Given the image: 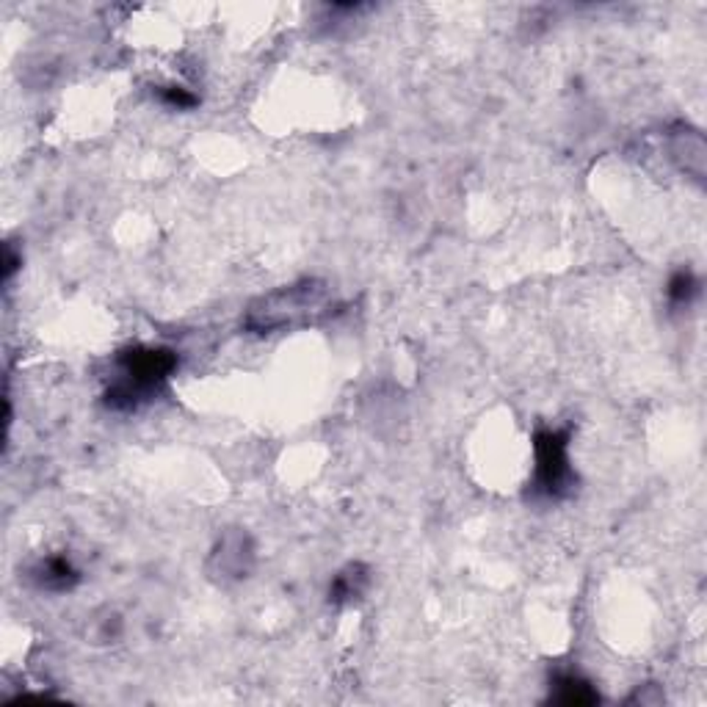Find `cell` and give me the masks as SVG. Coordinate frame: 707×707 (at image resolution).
<instances>
[{
  "label": "cell",
  "mask_w": 707,
  "mask_h": 707,
  "mask_svg": "<svg viewBox=\"0 0 707 707\" xmlns=\"http://www.w3.org/2000/svg\"><path fill=\"white\" fill-rule=\"evenodd\" d=\"M572 478L569 442L564 431H545L537 436V490L547 498L566 492Z\"/></svg>",
  "instance_id": "cell-2"
},
{
  "label": "cell",
  "mask_w": 707,
  "mask_h": 707,
  "mask_svg": "<svg viewBox=\"0 0 707 707\" xmlns=\"http://www.w3.org/2000/svg\"><path fill=\"white\" fill-rule=\"evenodd\" d=\"M318 288L313 282L298 285V288H288L282 293H274L269 298H262V304L257 309H252L249 326L257 329H277L285 326L290 321H296L298 316H304L309 307L316 304Z\"/></svg>",
  "instance_id": "cell-3"
},
{
  "label": "cell",
  "mask_w": 707,
  "mask_h": 707,
  "mask_svg": "<svg viewBox=\"0 0 707 707\" xmlns=\"http://www.w3.org/2000/svg\"><path fill=\"white\" fill-rule=\"evenodd\" d=\"M669 301L672 304H691V298L699 293V282L691 271H677L672 280H669Z\"/></svg>",
  "instance_id": "cell-6"
},
{
  "label": "cell",
  "mask_w": 707,
  "mask_h": 707,
  "mask_svg": "<svg viewBox=\"0 0 707 707\" xmlns=\"http://www.w3.org/2000/svg\"><path fill=\"white\" fill-rule=\"evenodd\" d=\"M360 586H363V574L357 569H348V572L337 574V581L332 586V600L335 602L351 600L354 594H360Z\"/></svg>",
  "instance_id": "cell-7"
},
{
  "label": "cell",
  "mask_w": 707,
  "mask_h": 707,
  "mask_svg": "<svg viewBox=\"0 0 707 707\" xmlns=\"http://www.w3.org/2000/svg\"><path fill=\"white\" fill-rule=\"evenodd\" d=\"M556 699L564 704H592L597 702V691L578 675H561L556 680Z\"/></svg>",
  "instance_id": "cell-4"
},
{
  "label": "cell",
  "mask_w": 707,
  "mask_h": 707,
  "mask_svg": "<svg viewBox=\"0 0 707 707\" xmlns=\"http://www.w3.org/2000/svg\"><path fill=\"white\" fill-rule=\"evenodd\" d=\"M122 376L108 390V404L116 409H130L139 404V398H147L158 384L169 379L177 365V357L166 348H133L122 354Z\"/></svg>",
  "instance_id": "cell-1"
},
{
  "label": "cell",
  "mask_w": 707,
  "mask_h": 707,
  "mask_svg": "<svg viewBox=\"0 0 707 707\" xmlns=\"http://www.w3.org/2000/svg\"><path fill=\"white\" fill-rule=\"evenodd\" d=\"M78 581V572L67 558H50L41 569V586L48 589H69Z\"/></svg>",
  "instance_id": "cell-5"
}]
</instances>
